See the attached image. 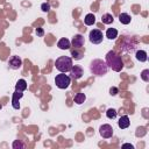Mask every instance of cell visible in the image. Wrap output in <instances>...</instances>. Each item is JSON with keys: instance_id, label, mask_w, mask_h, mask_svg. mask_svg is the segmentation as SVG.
Listing matches in <instances>:
<instances>
[{"instance_id": "2", "label": "cell", "mask_w": 149, "mask_h": 149, "mask_svg": "<svg viewBox=\"0 0 149 149\" xmlns=\"http://www.w3.org/2000/svg\"><path fill=\"white\" fill-rule=\"evenodd\" d=\"M90 70H91V72L93 74L101 77V76L107 73L108 66H107L106 62L102 61V59H93L91 62V64H90Z\"/></svg>"}, {"instance_id": "5", "label": "cell", "mask_w": 149, "mask_h": 149, "mask_svg": "<svg viewBox=\"0 0 149 149\" xmlns=\"http://www.w3.org/2000/svg\"><path fill=\"white\" fill-rule=\"evenodd\" d=\"M90 42L93 43V44H99L102 42V38H104V35H102V31L99 30V29H93L90 31Z\"/></svg>"}, {"instance_id": "24", "label": "cell", "mask_w": 149, "mask_h": 149, "mask_svg": "<svg viewBox=\"0 0 149 149\" xmlns=\"http://www.w3.org/2000/svg\"><path fill=\"white\" fill-rule=\"evenodd\" d=\"M41 9H42L43 12H49V10H50V3H49V2H43V3L41 5Z\"/></svg>"}, {"instance_id": "22", "label": "cell", "mask_w": 149, "mask_h": 149, "mask_svg": "<svg viewBox=\"0 0 149 149\" xmlns=\"http://www.w3.org/2000/svg\"><path fill=\"white\" fill-rule=\"evenodd\" d=\"M22 148H24V144L20 140H15L13 142V149H22Z\"/></svg>"}, {"instance_id": "15", "label": "cell", "mask_w": 149, "mask_h": 149, "mask_svg": "<svg viewBox=\"0 0 149 149\" xmlns=\"http://www.w3.org/2000/svg\"><path fill=\"white\" fill-rule=\"evenodd\" d=\"M84 22H85L86 26H93L95 23V16H94V14H92V13L87 14L85 16V19H84Z\"/></svg>"}, {"instance_id": "26", "label": "cell", "mask_w": 149, "mask_h": 149, "mask_svg": "<svg viewBox=\"0 0 149 149\" xmlns=\"http://www.w3.org/2000/svg\"><path fill=\"white\" fill-rule=\"evenodd\" d=\"M36 34H37V36H43L44 35V31H43L42 28H36Z\"/></svg>"}, {"instance_id": "25", "label": "cell", "mask_w": 149, "mask_h": 149, "mask_svg": "<svg viewBox=\"0 0 149 149\" xmlns=\"http://www.w3.org/2000/svg\"><path fill=\"white\" fill-rule=\"evenodd\" d=\"M118 93H119V88H118V87H114V86H113V87L109 88V94H111V95H116Z\"/></svg>"}, {"instance_id": "14", "label": "cell", "mask_w": 149, "mask_h": 149, "mask_svg": "<svg viewBox=\"0 0 149 149\" xmlns=\"http://www.w3.org/2000/svg\"><path fill=\"white\" fill-rule=\"evenodd\" d=\"M106 37L108 40H115L118 37V30L115 28H108L106 30Z\"/></svg>"}, {"instance_id": "16", "label": "cell", "mask_w": 149, "mask_h": 149, "mask_svg": "<svg viewBox=\"0 0 149 149\" xmlns=\"http://www.w3.org/2000/svg\"><path fill=\"white\" fill-rule=\"evenodd\" d=\"M130 15L129 14H127V13H121L120 15H119V20H120V22L122 23V24H128V23H130Z\"/></svg>"}, {"instance_id": "6", "label": "cell", "mask_w": 149, "mask_h": 149, "mask_svg": "<svg viewBox=\"0 0 149 149\" xmlns=\"http://www.w3.org/2000/svg\"><path fill=\"white\" fill-rule=\"evenodd\" d=\"M99 133H100L101 137H104V139H111L113 136V128H112L111 125L105 123V125H101L100 126Z\"/></svg>"}, {"instance_id": "17", "label": "cell", "mask_w": 149, "mask_h": 149, "mask_svg": "<svg viewBox=\"0 0 149 149\" xmlns=\"http://www.w3.org/2000/svg\"><path fill=\"white\" fill-rule=\"evenodd\" d=\"M85 100H86V95H85L84 93H81V92H79V93H77V94L74 95V102H76L77 105H81Z\"/></svg>"}, {"instance_id": "8", "label": "cell", "mask_w": 149, "mask_h": 149, "mask_svg": "<svg viewBox=\"0 0 149 149\" xmlns=\"http://www.w3.org/2000/svg\"><path fill=\"white\" fill-rule=\"evenodd\" d=\"M84 43H85V40H84V36L80 35V34H77L72 37V41H71V44L74 49H80L84 47Z\"/></svg>"}, {"instance_id": "12", "label": "cell", "mask_w": 149, "mask_h": 149, "mask_svg": "<svg viewBox=\"0 0 149 149\" xmlns=\"http://www.w3.org/2000/svg\"><path fill=\"white\" fill-rule=\"evenodd\" d=\"M118 125H119V127H120L121 129H126V128H128V127H129V125H130L129 118H128L127 115H123V116H121V118L119 119V122H118Z\"/></svg>"}, {"instance_id": "27", "label": "cell", "mask_w": 149, "mask_h": 149, "mask_svg": "<svg viewBox=\"0 0 149 149\" xmlns=\"http://www.w3.org/2000/svg\"><path fill=\"white\" fill-rule=\"evenodd\" d=\"M122 148H130V149H134V146L130 144V143H123V144H122Z\"/></svg>"}, {"instance_id": "7", "label": "cell", "mask_w": 149, "mask_h": 149, "mask_svg": "<svg viewBox=\"0 0 149 149\" xmlns=\"http://www.w3.org/2000/svg\"><path fill=\"white\" fill-rule=\"evenodd\" d=\"M69 72H70V78L71 79H74V80L81 78L83 74H84V70L79 65H72V68H71V70Z\"/></svg>"}, {"instance_id": "4", "label": "cell", "mask_w": 149, "mask_h": 149, "mask_svg": "<svg viewBox=\"0 0 149 149\" xmlns=\"http://www.w3.org/2000/svg\"><path fill=\"white\" fill-rule=\"evenodd\" d=\"M55 84H56V86H57L58 88L65 90V88H68V87L70 86V84H71V78H70V76L65 74L64 72H61L59 74H57V76L55 77Z\"/></svg>"}, {"instance_id": "3", "label": "cell", "mask_w": 149, "mask_h": 149, "mask_svg": "<svg viewBox=\"0 0 149 149\" xmlns=\"http://www.w3.org/2000/svg\"><path fill=\"white\" fill-rule=\"evenodd\" d=\"M72 59L68 56H61L55 61V66L59 72H69L72 68Z\"/></svg>"}, {"instance_id": "10", "label": "cell", "mask_w": 149, "mask_h": 149, "mask_svg": "<svg viewBox=\"0 0 149 149\" xmlns=\"http://www.w3.org/2000/svg\"><path fill=\"white\" fill-rule=\"evenodd\" d=\"M22 95H23L22 92H17V91H15V92L13 93V97H12V106H13L14 109H19V108H20L19 99H21Z\"/></svg>"}, {"instance_id": "9", "label": "cell", "mask_w": 149, "mask_h": 149, "mask_svg": "<svg viewBox=\"0 0 149 149\" xmlns=\"http://www.w3.org/2000/svg\"><path fill=\"white\" fill-rule=\"evenodd\" d=\"M8 65H9V68H12L13 70H17V69L21 68L22 61H21V58H20L19 56H12V57L9 58V61H8Z\"/></svg>"}, {"instance_id": "18", "label": "cell", "mask_w": 149, "mask_h": 149, "mask_svg": "<svg viewBox=\"0 0 149 149\" xmlns=\"http://www.w3.org/2000/svg\"><path fill=\"white\" fill-rule=\"evenodd\" d=\"M101 21H102V23H105V24H109V23H112V22L114 21V17H113L112 14L106 13V14H104V15L101 16Z\"/></svg>"}, {"instance_id": "23", "label": "cell", "mask_w": 149, "mask_h": 149, "mask_svg": "<svg viewBox=\"0 0 149 149\" xmlns=\"http://www.w3.org/2000/svg\"><path fill=\"white\" fill-rule=\"evenodd\" d=\"M141 78H142L144 81H149V70H148V69H146V70L142 71Z\"/></svg>"}, {"instance_id": "1", "label": "cell", "mask_w": 149, "mask_h": 149, "mask_svg": "<svg viewBox=\"0 0 149 149\" xmlns=\"http://www.w3.org/2000/svg\"><path fill=\"white\" fill-rule=\"evenodd\" d=\"M105 62H106L107 66L111 68L115 72H120L123 69V62H122L121 57L118 54H115V51H113V50L107 52Z\"/></svg>"}, {"instance_id": "20", "label": "cell", "mask_w": 149, "mask_h": 149, "mask_svg": "<svg viewBox=\"0 0 149 149\" xmlns=\"http://www.w3.org/2000/svg\"><path fill=\"white\" fill-rule=\"evenodd\" d=\"M71 56H72L73 59L79 61V59H81L84 57V54L81 51H78V49H72L71 50Z\"/></svg>"}, {"instance_id": "21", "label": "cell", "mask_w": 149, "mask_h": 149, "mask_svg": "<svg viewBox=\"0 0 149 149\" xmlns=\"http://www.w3.org/2000/svg\"><path fill=\"white\" fill-rule=\"evenodd\" d=\"M106 115L108 119H114L116 116V111L114 108H108L107 112H106Z\"/></svg>"}, {"instance_id": "19", "label": "cell", "mask_w": 149, "mask_h": 149, "mask_svg": "<svg viewBox=\"0 0 149 149\" xmlns=\"http://www.w3.org/2000/svg\"><path fill=\"white\" fill-rule=\"evenodd\" d=\"M147 52L144 50H137L136 51V59L140 62H146L147 61Z\"/></svg>"}, {"instance_id": "13", "label": "cell", "mask_w": 149, "mask_h": 149, "mask_svg": "<svg viewBox=\"0 0 149 149\" xmlns=\"http://www.w3.org/2000/svg\"><path fill=\"white\" fill-rule=\"evenodd\" d=\"M27 90V81L24 79H19L16 85H15V91L17 92H23Z\"/></svg>"}, {"instance_id": "11", "label": "cell", "mask_w": 149, "mask_h": 149, "mask_svg": "<svg viewBox=\"0 0 149 149\" xmlns=\"http://www.w3.org/2000/svg\"><path fill=\"white\" fill-rule=\"evenodd\" d=\"M57 47H58L61 50H68V49H70V47H71V42H70L68 38L63 37V38H61V40L57 42Z\"/></svg>"}]
</instances>
